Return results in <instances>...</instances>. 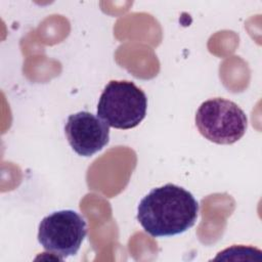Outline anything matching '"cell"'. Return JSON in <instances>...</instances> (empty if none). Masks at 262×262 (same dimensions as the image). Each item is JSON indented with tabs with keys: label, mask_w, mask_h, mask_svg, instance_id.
I'll return each instance as SVG.
<instances>
[{
	"label": "cell",
	"mask_w": 262,
	"mask_h": 262,
	"mask_svg": "<svg viewBox=\"0 0 262 262\" xmlns=\"http://www.w3.org/2000/svg\"><path fill=\"white\" fill-rule=\"evenodd\" d=\"M199 207L191 192L167 183L151 189L140 201L137 220L145 232L154 237L177 235L194 225Z\"/></svg>",
	"instance_id": "6da1fadb"
},
{
	"label": "cell",
	"mask_w": 262,
	"mask_h": 262,
	"mask_svg": "<svg viewBox=\"0 0 262 262\" xmlns=\"http://www.w3.org/2000/svg\"><path fill=\"white\" fill-rule=\"evenodd\" d=\"M147 97L131 81L113 80L100 94L97 104V117L110 127L131 129L145 118Z\"/></svg>",
	"instance_id": "7a4b0ae2"
},
{
	"label": "cell",
	"mask_w": 262,
	"mask_h": 262,
	"mask_svg": "<svg viewBox=\"0 0 262 262\" xmlns=\"http://www.w3.org/2000/svg\"><path fill=\"white\" fill-rule=\"evenodd\" d=\"M195 125L208 140L217 144H232L246 133L248 119L235 102L216 97L200 105L195 114Z\"/></svg>",
	"instance_id": "3957f363"
},
{
	"label": "cell",
	"mask_w": 262,
	"mask_h": 262,
	"mask_svg": "<svg viewBox=\"0 0 262 262\" xmlns=\"http://www.w3.org/2000/svg\"><path fill=\"white\" fill-rule=\"evenodd\" d=\"M87 234L85 219L73 210H60L44 217L38 230V241L59 260L78 253Z\"/></svg>",
	"instance_id": "277c9868"
},
{
	"label": "cell",
	"mask_w": 262,
	"mask_h": 262,
	"mask_svg": "<svg viewBox=\"0 0 262 262\" xmlns=\"http://www.w3.org/2000/svg\"><path fill=\"white\" fill-rule=\"evenodd\" d=\"M64 133L73 150L82 157L93 156L110 140V126L86 111L68 117Z\"/></svg>",
	"instance_id": "5b68a950"
}]
</instances>
